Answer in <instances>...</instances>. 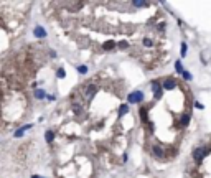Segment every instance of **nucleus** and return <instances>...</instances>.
<instances>
[{"instance_id":"obj_1","label":"nucleus","mask_w":211,"mask_h":178,"mask_svg":"<svg viewBox=\"0 0 211 178\" xmlns=\"http://www.w3.org/2000/svg\"><path fill=\"white\" fill-rule=\"evenodd\" d=\"M208 152H210V150H208V149H204V147H200V149H196V150L193 152V157H195V160H196V162H201V160H203V158L208 155Z\"/></svg>"},{"instance_id":"obj_2","label":"nucleus","mask_w":211,"mask_h":178,"mask_svg":"<svg viewBox=\"0 0 211 178\" xmlns=\"http://www.w3.org/2000/svg\"><path fill=\"white\" fill-rule=\"evenodd\" d=\"M129 102H132V104H137V102H142L143 101V94H142V91H134L132 94H129Z\"/></svg>"},{"instance_id":"obj_3","label":"nucleus","mask_w":211,"mask_h":178,"mask_svg":"<svg viewBox=\"0 0 211 178\" xmlns=\"http://www.w3.org/2000/svg\"><path fill=\"white\" fill-rule=\"evenodd\" d=\"M152 88H154V96H155V99H160V97H162V89H160V84H158L157 81H154V82H152Z\"/></svg>"},{"instance_id":"obj_4","label":"nucleus","mask_w":211,"mask_h":178,"mask_svg":"<svg viewBox=\"0 0 211 178\" xmlns=\"http://www.w3.org/2000/svg\"><path fill=\"white\" fill-rule=\"evenodd\" d=\"M163 88L167 89V91H172L173 88H176V82H175V79H167V81L163 82Z\"/></svg>"},{"instance_id":"obj_5","label":"nucleus","mask_w":211,"mask_h":178,"mask_svg":"<svg viewBox=\"0 0 211 178\" xmlns=\"http://www.w3.org/2000/svg\"><path fill=\"white\" fill-rule=\"evenodd\" d=\"M30 127H32V125H23V127H20L17 132H15V137H22L23 134H25V130H28Z\"/></svg>"},{"instance_id":"obj_6","label":"nucleus","mask_w":211,"mask_h":178,"mask_svg":"<svg viewBox=\"0 0 211 178\" xmlns=\"http://www.w3.org/2000/svg\"><path fill=\"white\" fill-rule=\"evenodd\" d=\"M35 36H40V38H43V36H46V32H45L41 26H36V28H35Z\"/></svg>"},{"instance_id":"obj_7","label":"nucleus","mask_w":211,"mask_h":178,"mask_svg":"<svg viewBox=\"0 0 211 178\" xmlns=\"http://www.w3.org/2000/svg\"><path fill=\"white\" fill-rule=\"evenodd\" d=\"M140 119H142V122H147L149 121V112H147V109H140Z\"/></svg>"},{"instance_id":"obj_8","label":"nucleus","mask_w":211,"mask_h":178,"mask_svg":"<svg viewBox=\"0 0 211 178\" xmlns=\"http://www.w3.org/2000/svg\"><path fill=\"white\" fill-rule=\"evenodd\" d=\"M53 139H54V134L51 130H46V134H45V140H46L48 143H51V142H53Z\"/></svg>"},{"instance_id":"obj_9","label":"nucleus","mask_w":211,"mask_h":178,"mask_svg":"<svg viewBox=\"0 0 211 178\" xmlns=\"http://www.w3.org/2000/svg\"><path fill=\"white\" fill-rule=\"evenodd\" d=\"M154 155H155L157 158H158V157H163V150H162L158 145H155V147H154Z\"/></svg>"},{"instance_id":"obj_10","label":"nucleus","mask_w":211,"mask_h":178,"mask_svg":"<svg viewBox=\"0 0 211 178\" xmlns=\"http://www.w3.org/2000/svg\"><path fill=\"white\" fill-rule=\"evenodd\" d=\"M94 93H96V86H87V88H86V94H87V96H94Z\"/></svg>"},{"instance_id":"obj_11","label":"nucleus","mask_w":211,"mask_h":178,"mask_svg":"<svg viewBox=\"0 0 211 178\" xmlns=\"http://www.w3.org/2000/svg\"><path fill=\"white\" fill-rule=\"evenodd\" d=\"M35 97L43 99V97H45V91H43V89H36V91H35Z\"/></svg>"},{"instance_id":"obj_12","label":"nucleus","mask_w":211,"mask_h":178,"mask_svg":"<svg viewBox=\"0 0 211 178\" xmlns=\"http://www.w3.org/2000/svg\"><path fill=\"white\" fill-rule=\"evenodd\" d=\"M127 112H129V107H127V104H122V106H121V110H119V114L124 115V114H127Z\"/></svg>"},{"instance_id":"obj_13","label":"nucleus","mask_w":211,"mask_h":178,"mask_svg":"<svg viewBox=\"0 0 211 178\" xmlns=\"http://www.w3.org/2000/svg\"><path fill=\"white\" fill-rule=\"evenodd\" d=\"M112 48H115V43H114V41L104 43V50H112Z\"/></svg>"},{"instance_id":"obj_14","label":"nucleus","mask_w":211,"mask_h":178,"mask_svg":"<svg viewBox=\"0 0 211 178\" xmlns=\"http://www.w3.org/2000/svg\"><path fill=\"white\" fill-rule=\"evenodd\" d=\"M56 76H58V78H61V79H63V78H65V69H63V68H60V69L56 71Z\"/></svg>"},{"instance_id":"obj_15","label":"nucleus","mask_w":211,"mask_h":178,"mask_svg":"<svg viewBox=\"0 0 211 178\" xmlns=\"http://www.w3.org/2000/svg\"><path fill=\"white\" fill-rule=\"evenodd\" d=\"M175 68H176V71H178V73H185V71H183V68H182V63H180V61H176V63H175Z\"/></svg>"},{"instance_id":"obj_16","label":"nucleus","mask_w":211,"mask_h":178,"mask_svg":"<svg viewBox=\"0 0 211 178\" xmlns=\"http://www.w3.org/2000/svg\"><path fill=\"white\" fill-rule=\"evenodd\" d=\"M188 122H190V115H183V117H182V124L188 125Z\"/></svg>"},{"instance_id":"obj_17","label":"nucleus","mask_w":211,"mask_h":178,"mask_svg":"<svg viewBox=\"0 0 211 178\" xmlns=\"http://www.w3.org/2000/svg\"><path fill=\"white\" fill-rule=\"evenodd\" d=\"M186 50H188V46H186L185 43H182V56H185V54H186Z\"/></svg>"},{"instance_id":"obj_18","label":"nucleus","mask_w":211,"mask_h":178,"mask_svg":"<svg viewBox=\"0 0 211 178\" xmlns=\"http://www.w3.org/2000/svg\"><path fill=\"white\" fill-rule=\"evenodd\" d=\"M135 7H147V2H134Z\"/></svg>"},{"instance_id":"obj_19","label":"nucleus","mask_w":211,"mask_h":178,"mask_svg":"<svg viewBox=\"0 0 211 178\" xmlns=\"http://www.w3.org/2000/svg\"><path fill=\"white\" fill-rule=\"evenodd\" d=\"M143 45H145V46H152V40L145 38V40H143Z\"/></svg>"},{"instance_id":"obj_20","label":"nucleus","mask_w":211,"mask_h":178,"mask_svg":"<svg viewBox=\"0 0 211 178\" xmlns=\"http://www.w3.org/2000/svg\"><path fill=\"white\" fill-rule=\"evenodd\" d=\"M78 71H79V73H82V74H84V73L87 71V68H86V66H79V68H78Z\"/></svg>"},{"instance_id":"obj_21","label":"nucleus","mask_w":211,"mask_h":178,"mask_svg":"<svg viewBox=\"0 0 211 178\" xmlns=\"http://www.w3.org/2000/svg\"><path fill=\"white\" fill-rule=\"evenodd\" d=\"M183 78H185L186 81H190V79H191V74H190V73H186V71H185V73H183Z\"/></svg>"},{"instance_id":"obj_22","label":"nucleus","mask_w":211,"mask_h":178,"mask_svg":"<svg viewBox=\"0 0 211 178\" xmlns=\"http://www.w3.org/2000/svg\"><path fill=\"white\" fill-rule=\"evenodd\" d=\"M195 107H196V109H203V104H200V102H195Z\"/></svg>"},{"instance_id":"obj_23","label":"nucleus","mask_w":211,"mask_h":178,"mask_svg":"<svg viewBox=\"0 0 211 178\" xmlns=\"http://www.w3.org/2000/svg\"><path fill=\"white\" fill-rule=\"evenodd\" d=\"M149 130L154 132V124H152V122H149Z\"/></svg>"},{"instance_id":"obj_24","label":"nucleus","mask_w":211,"mask_h":178,"mask_svg":"<svg viewBox=\"0 0 211 178\" xmlns=\"http://www.w3.org/2000/svg\"><path fill=\"white\" fill-rule=\"evenodd\" d=\"M32 178H43V177H38V175H33Z\"/></svg>"}]
</instances>
